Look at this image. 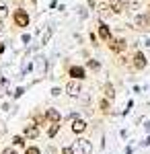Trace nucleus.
<instances>
[{
    "mask_svg": "<svg viewBox=\"0 0 150 154\" xmlns=\"http://www.w3.org/2000/svg\"><path fill=\"white\" fill-rule=\"evenodd\" d=\"M72 152L74 154H91L92 146L89 140H76V142L72 144Z\"/></svg>",
    "mask_w": 150,
    "mask_h": 154,
    "instance_id": "nucleus-1",
    "label": "nucleus"
},
{
    "mask_svg": "<svg viewBox=\"0 0 150 154\" xmlns=\"http://www.w3.org/2000/svg\"><path fill=\"white\" fill-rule=\"evenodd\" d=\"M14 23H17V27H27L29 25V14H27V11H23V8L14 11Z\"/></svg>",
    "mask_w": 150,
    "mask_h": 154,
    "instance_id": "nucleus-2",
    "label": "nucleus"
},
{
    "mask_svg": "<svg viewBox=\"0 0 150 154\" xmlns=\"http://www.w3.org/2000/svg\"><path fill=\"white\" fill-rule=\"evenodd\" d=\"M66 93H68L70 97H78L80 95V82L74 78V80H70L68 84H66Z\"/></svg>",
    "mask_w": 150,
    "mask_h": 154,
    "instance_id": "nucleus-3",
    "label": "nucleus"
},
{
    "mask_svg": "<svg viewBox=\"0 0 150 154\" xmlns=\"http://www.w3.org/2000/svg\"><path fill=\"white\" fill-rule=\"evenodd\" d=\"M126 48H127L126 39H115V41L109 43V49H111V51H123Z\"/></svg>",
    "mask_w": 150,
    "mask_h": 154,
    "instance_id": "nucleus-4",
    "label": "nucleus"
},
{
    "mask_svg": "<svg viewBox=\"0 0 150 154\" xmlns=\"http://www.w3.org/2000/svg\"><path fill=\"white\" fill-rule=\"evenodd\" d=\"M70 76L76 78V80H82V78H84V68H82V66H72V68H70Z\"/></svg>",
    "mask_w": 150,
    "mask_h": 154,
    "instance_id": "nucleus-5",
    "label": "nucleus"
},
{
    "mask_svg": "<svg viewBox=\"0 0 150 154\" xmlns=\"http://www.w3.org/2000/svg\"><path fill=\"white\" fill-rule=\"evenodd\" d=\"M134 25H136L138 29H146V27H148V14H138L136 21H134Z\"/></svg>",
    "mask_w": 150,
    "mask_h": 154,
    "instance_id": "nucleus-6",
    "label": "nucleus"
},
{
    "mask_svg": "<svg viewBox=\"0 0 150 154\" xmlns=\"http://www.w3.org/2000/svg\"><path fill=\"white\" fill-rule=\"evenodd\" d=\"M99 35H101V39H105V41H111V31H109V27L105 23L99 25Z\"/></svg>",
    "mask_w": 150,
    "mask_h": 154,
    "instance_id": "nucleus-7",
    "label": "nucleus"
},
{
    "mask_svg": "<svg viewBox=\"0 0 150 154\" xmlns=\"http://www.w3.org/2000/svg\"><path fill=\"white\" fill-rule=\"evenodd\" d=\"M134 66L138 68V70H142V68H146V58H144V54H136L134 56Z\"/></svg>",
    "mask_w": 150,
    "mask_h": 154,
    "instance_id": "nucleus-8",
    "label": "nucleus"
},
{
    "mask_svg": "<svg viewBox=\"0 0 150 154\" xmlns=\"http://www.w3.org/2000/svg\"><path fill=\"white\" fill-rule=\"evenodd\" d=\"M86 130V123L82 121V119H74V125H72V131L74 134H80V131Z\"/></svg>",
    "mask_w": 150,
    "mask_h": 154,
    "instance_id": "nucleus-9",
    "label": "nucleus"
},
{
    "mask_svg": "<svg viewBox=\"0 0 150 154\" xmlns=\"http://www.w3.org/2000/svg\"><path fill=\"white\" fill-rule=\"evenodd\" d=\"M45 119L54 121V123H58V121H60V113L56 111V109H47V111H45Z\"/></svg>",
    "mask_w": 150,
    "mask_h": 154,
    "instance_id": "nucleus-10",
    "label": "nucleus"
},
{
    "mask_svg": "<svg viewBox=\"0 0 150 154\" xmlns=\"http://www.w3.org/2000/svg\"><path fill=\"white\" fill-rule=\"evenodd\" d=\"M109 6H111V12H121L123 11V0H111Z\"/></svg>",
    "mask_w": 150,
    "mask_h": 154,
    "instance_id": "nucleus-11",
    "label": "nucleus"
},
{
    "mask_svg": "<svg viewBox=\"0 0 150 154\" xmlns=\"http://www.w3.org/2000/svg\"><path fill=\"white\" fill-rule=\"evenodd\" d=\"M25 136H29V138H37V136H39V130H37L35 125H27V128H25Z\"/></svg>",
    "mask_w": 150,
    "mask_h": 154,
    "instance_id": "nucleus-12",
    "label": "nucleus"
},
{
    "mask_svg": "<svg viewBox=\"0 0 150 154\" xmlns=\"http://www.w3.org/2000/svg\"><path fill=\"white\" fill-rule=\"evenodd\" d=\"M105 95H107V99H113L115 97V91H113L111 84H105Z\"/></svg>",
    "mask_w": 150,
    "mask_h": 154,
    "instance_id": "nucleus-13",
    "label": "nucleus"
},
{
    "mask_svg": "<svg viewBox=\"0 0 150 154\" xmlns=\"http://www.w3.org/2000/svg\"><path fill=\"white\" fill-rule=\"evenodd\" d=\"M58 130H60V125H58V123H54V125L49 128V131H47V136H49V138H54V136L58 134Z\"/></svg>",
    "mask_w": 150,
    "mask_h": 154,
    "instance_id": "nucleus-14",
    "label": "nucleus"
},
{
    "mask_svg": "<svg viewBox=\"0 0 150 154\" xmlns=\"http://www.w3.org/2000/svg\"><path fill=\"white\" fill-rule=\"evenodd\" d=\"M107 12H111V6H107V4H101V6H99V14H107Z\"/></svg>",
    "mask_w": 150,
    "mask_h": 154,
    "instance_id": "nucleus-15",
    "label": "nucleus"
},
{
    "mask_svg": "<svg viewBox=\"0 0 150 154\" xmlns=\"http://www.w3.org/2000/svg\"><path fill=\"white\" fill-rule=\"evenodd\" d=\"M89 68H91V70H99V62H95V60H89Z\"/></svg>",
    "mask_w": 150,
    "mask_h": 154,
    "instance_id": "nucleus-16",
    "label": "nucleus"
},
{
    "mask_svg": "<svg viewBox=\"0 0 150 154\" xmlns=\"http://www.w3.org/2000/svg\"><path fill=\"white\" fill-rule=\"evenodd\" d=\"M12 142H14V146H23V144H25V140L21 138V136H14V140H12Z\"/></svg>",
    "mask_w": 150,
    "mask_h": 154,
    "instance_id": "nucleus-17",
    "label": "nucleus"
},
{
    "mask_svg": "<svg viewBox=\"0 0 150 154\" xmlns=\"http://www.w3.org/2000/svg\"><path fill=\"white\" fill-rule=\"evenodd\" d=\"M49 35H52V31H49V29H47L45 33H43V43H47V39H49Z\"/></svg>",
    "mask_w": 150,
    "mask_h": 154,
    "instance_id": "nucleus-18",
    "label": "nucleus"
},
{
    "mask_svg": "<svg viewBox=\"0 0 150 154\" xmlns=\"http://www.w3.org/2000/svg\"><path fill=\"white\" fill-rule=\"evenodd\" d=\"M101 109H103V111H109V103H107V101H101Z\"/></svg>",
    "mask_w": 150,
    "mask_h": 154,
    "instance_id": "nucleus-19",
    "label": "nucleus"
},
{
    "mask_svg": "<svg viewBox=\"0 0 150 154\" xmlns=\"http://www.w3.org/2000/svg\"><path fill=\"white\" fill-rule=\"evenodd\" d=\"M35 123H45V117H41V115H37V117H35Z\"/></svg>",
    "mask_w": 150,
    "mask_h": 154,
    "instance_id": "nucleus-20",
    "label": "nucleus"
},
{
    "mask_svg": "<svg viewBox=\"0 0 150 154\" xmlns=\"http://www.w3.org/2000/svg\"><path fill=\"white\" fill-rule=\"evenodd\" d=\"M27 154H39L37 148H27Z\"/></svg>",
    "mask_w": 150,
    "mask_h": 154,
    "instance_id": "nucleus-21",
    "label": "nucleus"
},
{
    "mask_svg": "<svg viewBox=\"0 0 150 154\" xmlns=\"http://www.w3.org/2000/svg\"><path fill=\"white\" fill-rule=\"evenodd\" d=\"M2 154H17V152H14L12 148H4V152H2Z\"/></svg>",
    "mask_w": 150,
    "mask_h": 154,
    "instance_id": "nucleus-22",
    "label": "nucleus"
},
{
    "mask_svg": "<svg viewBox=\"0 0 150 154\" xmlns=\"http://www.w3.org/2000/svg\"><path fill=\"white\" fill-rule=\"evenodd\" d=\"M62 154H74V152H72V148H64V150H62Z\"/></svg>",
    "mask_w": 150,
    "mask_h": 154,
    "instance_id": "nucleus-23",
    "label": "nucleus"
},
{
    "mask_svg": "<svg viewBox=\"0 0 150 154\" xmlns=\"http://www.w3.org/2000/svg\"><path fill=\"white\" fill-rule=\"evenodd\" d=\"M47 154H56V150H54V148L49 146V148H47Z\"/></svg>",
    "mask_w": 150,
    "mask_h": 154,
    "instance_id": "nucleus-24",
    "label": "nucleus"
},
{
    "mask_svg": "<svg viewBox=\"0 0 150 154\" xmlns=\"http://www.w3.org/2000/svg\"><path fill=\"white\" fill-rule=\"evenodd\" d=\"M2 27H4V23H2V17H0V31H2Z\"/></svg>",
    "mask_w": 150,
    "mask_h": 154,
    "instance_id": "nucleus-25",
    "label": "nucleus"
}]
</instances>
